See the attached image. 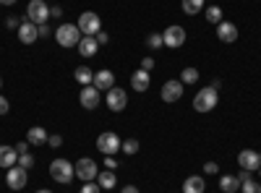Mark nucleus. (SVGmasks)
Wrapping results in <instances>:
<instances>
[{
  "label": "nucleus",
  "mask_w": 261,
  "mask_h": 193,
  "mask_svg": "<svg viewBox=\"0 0 261 193\" xmlns=\"http://www.w3.org/2000/svg\"><path fill=\"white\" fill-rule=\"evenodd\" d=\"M73 78L81 84V87H89V84L94 81V71H92L89 66H79V68L73 71Z\"/></svg>",
  "instance_id": "nucleus-23"
},
{
  "label": "nucleus",
  "mask_w": 261,
  "mask_h": 193,
  "mask_svg": "<svg viewBox=\"0 0 261 193\" xmlns=\"http://www.w3.org/2000/svg\"><path fill=\"white\" fill-rule=\"evenodd\" d=\"M92 87H97L102 94L110 92V89L115 87V73L107 71V68H105V71H97V73H94V81H92Z\"/></svg>",
  "instance_id": "nucleus-15"
},
{
  "label": "nucleus",
  "mask_w": 261,
  "mask_h": 193,
  "mask_svg": "<svg viewBox=\"0 0 261 193\" xmlns=\"http://www.w3.org/2000/svg\"><path fill=\"white\" fill-rule=\"evenodd\" d=\"M217 37H220V42H235L238 39V26L232 24V21H222V24H217Z\"/></svg>",
  "instance_id": "nucleus-17"
},
{
  "label": "nucleus",
  "mask_w": 261,
  "mask_h": 193,
  "mask_svg": "<svg viewBox=\"0 0 261 193\" xmlns=\"http://www.w3.org/2000/svg\"><path fill=\"white\" fill-rule=\"evenodd\" d=\"M238 164H241V170H248V173H253V170L261 167V157L253 152V149H243V152L238 154Z\"/></svg>",
  "instance_id": "nucleus-14"
},
{
  "label": "nucleus",
  "mask_w": 261,
  "mask_h": 193,
  "mask_svg": "<svg viewBox=\"0 0 261 193\" xmlns=\"http://www.w3.org/2000/svg\"><path fill=\"white\" fill-rule=\"evenodd\" d=\"M37 193H53V190H47V188H42V190H37Z\"/></svg>",
  "instance_id": "nucleus-45"
},
{
  "label": "nucleus",
  "mask_w": 261,
  "mask_h": 193,
  "mask_svg": "<svg viewBox=\"0 0 261 193\" xmlns=\"http://www.w3.org/2000/svg\"><path fill=\"white\" fill-rule=\"evenodd\" d=\"M146 47H151V50L165 47V42H162V32H151V34L146 37Z\"/></svg>",
  "instance_id": "nucleus-27"
},
{
  "label": "nucleus",
  "mask_w": 261,
  "mask_h": 193,
  "mask_svg": "<svg viewBox=\"0 0 261 193\" xmlns=\"http://www.w3.org/2000/svg\"><path fill=\"white\" fill-rule=\"evenodd\" d=\"M18 164V152H16V146H0V167H6V170H11V167H16Z\"/></svg>",
  "instance_id": "nucleus-18"
},
{
  "label": "nucleus",
  "mask_w": 261,
  "mask_h": 193,
  "mask_svg": "<svg viewBox=\"0 0 261 193\" xmlns=\"http://www.w3.org/2000/svg\"><path fill=\"white\" fill-rule=\"evenodd\" d=\"M204 173L206 175H217V173H220V164H217V162H206L204 164Z\"/></svg>",
  "instance_id": "nucleus-35"
},
{
  "label": "nucleus",
  "mask_w": 261,
  "mask_h": 193,
  "mask_svg": "<svg viewBox=\"0 0 261 193\" xmlns=\"http://www.w3.org/2000/svg\"><path fill=\"white\" fill-rule=\"evenodd\" d=\"M16 0H0V6H13Z\"/></svg>",
  "instance_id": "nucleus-44"
},
{
  "label": "nucleus",
  "mask_w": 261,
  "mask_h": 193,
  "mask_svg": "<svg viewBox=\"0 0 261 193\" xmlns=\"http://www.w3.org/2000/svg\"><path fill=\"white\" fill-rule=\"evenodd\" d=\"M204 16H206V21H209V24H214V26H217V24H222V21H225V18H222V8H220V6H209V8L204 11Z\"/></svg>",
  "instance_id": "nucleus-26"
},
{
  "label": "nucleus",
  "mask_w": 261,
  "mask_h": 193,
  "mask_svg": "<svg viewBox=\"0 0 261 193\" xmlns=\"http://www.w3.org/2000/svg\"><path fill=\"white\" fill-rule=\"evenodd\" d=\"M27 146H29V141H18V144H16V152H18V154H27Z\"/></svg>",
  "instance_id": "nucleus-41"
},
{
  "label": "nucleus",
  "mask_w": 261,
  "mask_h": 193,
  "mask_svg": "<svg viewBox=\"0 0 261 193\" xmlns=\"http://www.w3.org/2000/svg\"><path fill=\"white\" fill-rule=\"evenodd\" d=\"M0 89H3V78H0Z\"/></svg>",
  "instance_id": "nucleus-46"
},
{
  "label": "nucleus",
  "mask_w": 261,
  "mask_h": 193,
  "mask_svg": "<svg viewBox=\"0 0 261 193\" xmlns=\"http://www.w3.org/2000/svg\"><path fill=\"white\" fill-rule=\"evenodd\" d=\"M37 32H39V39H47L50 34H55V32H53L47 24H39V26H37Z\"/></svg>",
  "instance_id": "nucleus-34"
},
{
  "label": "nucleus",
  "mask_w": 261,
  "mask_h": 193,
  "mask_svg": "<svg viewBox=\"0 0 261 193\" xmlns=\"http://www.w3.org/2000/svg\"><path fill=\"white\" fill-rule=\"evenodd\" d=\"M180 81H183V87H186V84H196V81H199V71H196V68H183Z\"/></svg>",
  "instance_id": "nucleus-28"
},
{
  "label": "nucleus",
  "mask_w": 261,
  "mask_h": 193,
  "mask_svg": "<svg viewBox=\"0 0 261 193\" xmlns=\"http://www.w3.org/2000/svg\"><path fill=\"white\" fill-rule=\"evenodd\" d=\"M241 190L243 193H261V183H256L253 178H248V180L241 183Z\"/></svg>",
  "instance_id": "nucleus-30"
},
{
  "label": "nucleus",
  "mask_w": 261,
  "mask_h": 193,
  "mask_svg": "<svg viewBox=\"0 0 261 193\" xmlns=\"http://www.w3.org/2000/svg\"><path fill=\"white\" fill-rule=\"evenodd\" d=\"M16 34H18V42H21V45H34V42L39 39L37 24H32L27 16H24V21H21V26L16 29Z\"/></svg>",
  "instance_id": "nucleus-13"
},
{
  "label": "nucleus",
  "mask_w": 261,
  "mask_h": 193,
  "mask_svg": "<svg viewBox=\"0 0 261 193\" xmlns=\"http://www.w3.org/2000/svg\"><path fill=\"white\" fill-rule=\"evenodd\" d=\"M258 178H261V167H258Z\"/></svg>",
  "instance_id": "nucleus-47"
},
{
  "label": "nucleus",
  "mask_w": 261,
  "mask_h": 193,
  "mask_svg": "<svg viewBox=\"0 0 261 193\" xmlns=\"http://www.w3.org/2000/svg\"><path fill=\"white\" fill-rule=\"evenodd\" d=\"M105 104L110 107L113 113H123V110H125V104H128V94H125V89L113 87L110 92H105Z\"/></svg>",
  "instance_id": "nucleus-9"
},
{
  "label": "nucleus",
  "mask_w": 261,
  "mask_h": 193,
  "mask_svg": "<svg viewBox=\"0 0 261 193\" xmlns=\"http://www.w3.org/2000/svg\"><path fill=\"white\" fill-rule=\"evenodd\" d=\"M118 167V159L115 157H105V170H115Z\"/></svg>",
  "instance_id": "nucleus-40"
},
{
  "label": "nucleus",
  "mask_w": 261,
  "mask_h": 193,
  "mask_svg": "<svg viewBox=\"0 0 261 193\" xmlns=\"http://www.w3.org/2000/svg\"><path fill=\"white\" fill-rule=\"evenodd\" d=\"M27 18L32 21V24H47V18H50V8L45 0H29V6H27Z\"/></svg>",
  "instance_id": "nucleus-7"
},
{
  "label": "nucleus",
  "mask_w": 261,
  "mask_h": 193,
  "mask_svg": "<svg viewBox=\"0 0 261 193\" xmlns=\"http://www.w3.org/2000/svg\"><path fill=\"white\" fill-rule=\"evenodd\" d=\"M21 21H24V18L11 16V18H6V26H8V29H18V26H21Z\"/></svg>",
  "instance_id": "nucleus-38"
},
{
  "label": "nucleus",
  "mask_w": 261,
  "mask_h": 193,
  "mask_svg": "<svg viewBox=\"0 0 261 193\" xmlns=\"http://www.w3.org/2000/svg\"><path fill=\"white\" fill-rule=\"evenodd\" d=\"M47 144H50L53 149H60V146H63V136H58V133H53V136L47 139Z\"/></svg>",
  "instance_id": "nucleus-36"
},
{
  "label": "nucleus",
  "mask_w": 261,
  "mask_h": 193,
  "mask_svg": "<svg viewBox=\"0 0 261 193\" xmlns=\"http://www.w3.org/2000/svg\"><path fill=\"white\" fill-rule=\"evenodd\" d=\"M18 164L27 167V170H32V167H34V157H32L29 152H27V154H18Z\"/></svg>",
  "instance_id": "nucleus-32"
},
{
  "label": "nucleus",
  "mask_w": 261,
  "mask_h": 193,
  "mask_svg": "<svg viewBox=\"0 0 261 193\" xmlns=\"http://www.w3.org/2000/svg\"><path fill=\"white\" fill-rule=\"evenodd\" d=\"M8 110H11V102L0 94V115H8Z\"/></svg>",
  "instance_id": "nucleus-37"
},
{
  "label": "nucleus",
  "mask_w": 261,
  "mask_h": 193,
  "mask_svg": "<svg viewBox=\"0 0 261 193\" xmlns=\"http://www.w3.org/2000/svg\"><path fill=\"white\" fill-rule=\"evenodd\" d=\"M206 190V180L201 175H191L183 180V193H204Z\"/></svg>",
  "instance_id": "nucleus-21"
},
{
  "label": "nucleus",
  "mask_w": 261,
  "mask_h": 193,
  "mask_svg": "<svg viewBox=\"0 0 261 193\" xmlns=\"http://www.w3.org/2000/svg\"><path fill=\"white\" fill-rule=\"evenodd\" d=\"M206 6V0H180V8L186 16H196V13H201Z\"/></svg>",
  "instance_id": "nucleus-24"
},
{
  "label": "nucleus",
  "mask_w": 261,
  "mask_h": 193,
  "mask_svg": "<svg viewBox=\"0 0 261 193\" xmlns=\"http://www.w3.org/2000/svg\"><path fill=\"white\" fill-rule=\"evenodd\" d=\"M141 68L151 73V71H154V58H144V60H141Z\"/></svg>",
  "instance_id": "nucleus-39"
},
{
  "label": "nucleus",
  "mask_w": 261,
  "mask_h": 193,
  "mask_svg": "<svg viewBox=\"0 0 261 193\" xmlns=\"http://www.w3.org/2000/svg\"><path fill=\"white\" fill-rule=\"evenodd\" d=\"M97 183H99V188H102V190H110V188H115V185H118L115 170H105V173H99V175H97Z\"/></svg>",
  "instance_id": "nucleus-22"
},
{
  "label": "nucleus",
  "mask_w": 261,
  "mask_h": 193,
  "mask_svg": "<svg viewBox=\"0 0 261 193\" xmlns=\"http://www.w3.org/2000/svg\"><path fill=\"white\" fill-rule=\"evenodd\" d=\"M6 180H8V188H11V190H21V188L29 183V170L21 167V164H16V167H11L8 173H6Z\"/></svg>",
  "instance_id": "nucleus-11"
},
{
  "label": "nucleus",
  "mask_w": 261,
  "mask_h": 193,
  "mask_svg": "<svg viewBox=\"0 0 261 193\" xmlns=\"http://www.w3.org/2000/svg\"><path fill=\"white\" fill-rule=\"evenodd\" d=\"M50 16H53V18H60V16H63V8H60V6H53V8H50Z\"/></svg>",
  "instance_id": "nucleus-42"
},
{
  "label": "nucleus",
  "mask_w": 261,
  "mask_h": 193,
  "mask_svg": "<svg viewBox=\"0 0 261 193\" xmlns=\"http://www.w3.org/2000/svg\"><path fill=\"white\" fill-rule=\"evenodd\" d=\"M76 50H79L81 58H94L97 50H99V45H97V39H94V37H81V42L76 45Z\"/></svg>",
  "instance_id": "nucleus-19"
},
{
  "label": "nucleus",
  "mask_w": 261,
  "mask_h": 193,
  "mask_svg": "<svg viewBox=\"0 0 261 193\" xmlns=\"http://www.w3.org/2000/svg\"><path fill=\"white\" fill-rule=\"evenodd\" d=\"M220 188H222V193H235V190H241V180H238L235 175H222Z\"/></svg>",
  "instance_id": "nucleus-25"
},
{
  "label": "nucleus",
  "mask_w": 261,
  "mask_h": 193,
  "mask_svg": "<svg viewBox=\"0 0 261 193\" xmlns=\"http://www.w3.org/2000/svg\"><path fill=\"white\" fill-rule=\"evenodd\" d=\"M120 136L113 133V131H105L97 136V152L105 154V157H115V152H120Z\"/></svg>",
  "instance_id": "nucleus-4"
},
{
  "label": "nucleus",
  "mask_w": 261,
  "mask_h": 193,
  "mask_svg": "<svg viewBox=\"0 0 261 193\" xmlns=\"http://www.w3.org/2000/svg\"><path fill=\"white\" fill-rule=\"evenodd\" d=\"M79 193H102V188H99L97 180H89V183H84V185H81Z\"/></svg>",
  "instance_id": "nucleus-31"
},
{
  "label": "nucleus",
  "mask_w": 261,
  "mask_h": 193,
  "mask_svg": "<svg viewBox=\"0 0 261 193\" xmlns=\"http://www.w3.org/2000/svg\"><path fill=\"white\" fill-rule=\"evenodd\" d=\"M76 26L81 29L84 37H94V34L102 29V18H99V13H94V11H84V13L79 16V21H76Z\"/></svg>",
  "instance_id": "nucleus-5"
},
{
  "label": "nucleus",
  "mask_w": 261,
  "mask_h": 193,
  "mask_svg": "<svg viewBox=\"0 0 261 193\" xmlns=\"http://www.w3.org/2000/svg\"><path fill=\"white\" fill-rule=\"evenodd\" d=\"M47 131H45V128H42V125H34V128H29V131H27V141L32 144V146H45L47 144Z\"/></svg>",
  "instance_id": "nucleus-20"
},
{
  "label": "nucleus",
  "mask_w": 261,
  "mask_h": 193,
  "mask_svg": "<svg viewBox=\"0 0 261 193\" xmlns=\"http://www.w3.org/2000/svg\"><path fill=\"white\" fill-rule=\"evenodd\" d=\"M81 29L76 26V24H60L58 29H55V42H58V45L60 47H65V50H68V47H76L79 45V42H81Z\"/></svg>",
  "instance_id": "nucleus-1"
},
{
  "label": "nucleus",
  "mask_w": 261,
  "mask_h": 193,
  "mask_svg": "<svg viewBox=\"0 0 261 193\" xmlns=\"http://www.w3.org/2000/svg\"><path fill=\"white\" fill-rule=\"evenodd\" d=\"M73 167H76V178H79V180H84V183L97 180V175H99L97 162H94V159H89V157H81Z\"/></svg>",
  "instance_id": "nucleus-8"
},
{
  "label": "nucleus",
  "mask_w": 261,
  "mask_h": 193,
  "mask_svg": "<svg viewBox=\"0 0 261 193\" xmlns=\"http://www.w3.org/2000/svg\"><path fill=\"white\" fill-rule=\"evenodd\" d=\"M149 84H151V73L144 71V68H139L134 76H130V89H134V92H146Z\"/></svg>",
  "instance_id": "nucleus-16"
},
{
  "label": "nucleus",
  "mask_w": 261,
  "mask_h": 193,
  "mask_svg": "<svg viewBox=\"0 0 261 193\" xmlns=\"http://www.w3.org/2000/svg\"><path fill=\"white\" fill-rule=\"evenodd\" d=\"M186 29L180 26V24H172V26H167L165 32H162V42H165V47H170V50H178V47H183L186 45Z\"/></svg>",
  "instance_id": "nucleus-6"
},
{
  "label": "nucleus",
  "mask_w": 261,
  "mask_h": 193,
  "mask_svg": "<svg viewBox=\"0 0 261 193\" xmlns=\"http://www.w3.org/2000/svg\"><path fill=\"white\" fill-rule=\"evenodd\" d=\"M50 178H53L55 183L65 185V183H71V180L76 178V167H73L68 159H53V162H50Z\"/></svg>",
  "instance_id": "nucleus-2"
},
{
  "label": "nucleus",
  "mask_w": 261,
  "mask_h": 193,
  "mask_svg": "<svg viewBox=\"0 0 261 193\" xmlns=\"http://www.w3.org/2000/svg\"><path fill=\"white\" fill-rule=\"evenodd\" d=\"M79 102H81L84 110H97L99 102H102V92H99L97 87H92V84H89V87H84V89H81Z\"/></svg>",
  "instance_id": "nucleus-12"
},
{
  "label": "nucleus",
  "mask_w": 261,
  "mask_h": 193,
  "mask_svg": "<svg viewBox=\"0 0 261 193\" xmlns=\"http://www.w3.org/2000/svg\"><path fill=\"white\" fill-rule=\"evenodd\" d=\"M120 149H123V152L130 157V154H136L139 149H141V144H139L136 139H128V141H123V144H120Z\"/></svg>",
  "instance_id": "nucleus-29"
},
{
  "label": "nucleus",
  "mask_w": 261,
  "mask_h": 193,
  "mask_svg": "<svg viewBox=\"0 0 261 193\" xmlns=\"http://www.w3.org/2000/svg\"><path fill=\"white\" fill-rule=\"evenodd\" d=\"M94 39H97V45L102 47V45H107V42H110V34H107V32H102V29H99V32L94 34Z\"/></svg>",
  "instance_id": "nucleus-33"
},
{
  "label": "nucleus",
  "mask_w": 261,
  "mask_h": 193,
  "mask_svg": "<svg viewBox=\"0 0 261 193\" xmlns=\"http://www.w3.org/2000/svg\"><path fill=\"white\" fill-rule=\"evenodd\" d=\"M120 193H141V190H139L136 185H123V188H120Z\"/></svg>",
  "instance_id": "nucleus-43"
},
{
  "label": "nucleus",
  "mask_w": 261,
  "mask_h": 193,
  "mask_svg": "<svg viewBox=\"0 0 261 193\" xmlns=\"http://www.w3.org/2000/svg\"><path fill=\"white\" fill-rule=\"evenodd\" d=\"M217 102H220V94H217V89H214V87H204L199 94L193 97V110H196V113H212L214 107H217Z\"/></svg>",
  "instance_id": "nucleus-3"
},
{
  "label": "nucleus",
  "mask_w": 261,
  "mask_h": 193,
  "mask_svg": "<svg viewBox=\"0 0 261 193\" xmlns=\"http://www.w3.org/2000/svg\"><path fill=\"white\" fill-rule=\"evenodd\" d=\"M160 97H162V102H167V104L178 102V99L183 97V81H180V78H170V81H165Z\"/></svg>",
  "instance_id": "nucleus-10"
}]
</instances>
